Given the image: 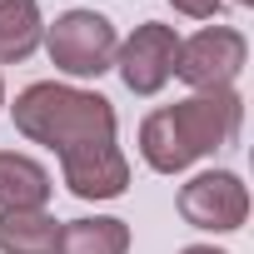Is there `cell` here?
I'll list each match as a JSON object with an SVG mask.
<instances>
[{
  "label": "cell",
  "instance_id": "11",
  "mask_svg": "<svg viewBox=\"0 0 254 254\" xmlns=\"http://www.w3.org/2000/svg\"><path fill=\"white\" fill-rule=\"evenodd\" d=\"M170 5H175L180 15H190V20H209V15L224 5V0H170Z\"/></svg>",
  "mask_w": 254,
  "mask_h": 254
},
{
  "label": "cell",
  "instance_id": "8",
  "mask_svg": "<svg viewBox=\"0 0 254 254\" xmlns=\"http://www.w3.org/2000/svg\"><path fill=\"white\" fill-rule=\"evenodd\" d=\"M60 224L45 209H0V254H55Z\"/></svg>",
  "mask_w": 254,
  "mask_h": 254
},
{
  "label": "cell",
  "instance_id": "7",
  "mask_svg": "<svg viewBox=\"0 0 254 254\" xmlns=\"http://www.w3.org/2000/svg\"><path fill=\"white\" fill-rule=\"evenodd\" d=\"M50 175L30 155L0 150V209H45L50 204Z\"/></svg>",
  "mask_w": 254,
  "mask_h": 254
},
{
  "label": "cell",
  "instance_id": "2",
  "mask_svg": "<svg viewBox=\"0 0 254 254\" xmlns=\"http://www.w3.org/2000/svg\"><path fill=\"white\" fill-rule=\"evenodd\" d=\"M239 120H244V100L234 85L229 90H194L190 100L155 110L140 125V155L150 170L180 175L199 155H214L219 145H229L239 135Z\"/></svg>",
  "mask_w": 254,
  "mask_h": 254
},
{
  "label": "cell",
  "instance_id": "9",
  "mask_svg": "<svg viewBox=\"0 0 254 254\" xmlns=\"http://www.w3.org/2000/svg\"><path fill=\"white\" fill-rule=\"evenodd\" d=\"M125 249H130V224L110 214L70 219L60 224V239H55V254H125Z\"/></svg>",
  "mask_w": 254,
  "mask_h": 254
},
{
  "label": "cell",
  "instance_id": "1",
  "mask_svg": "<svg viewBox=\"0 0 254 254\" xmlns=\"http://www.w3.org/2000/svg\"><path fill=\"white\" fill-rule=\"evenodd\" d=\"M15 130L60 155L65 190L75 199H120L130 185V160L115 145V105L75 85H25L10 105Z\"/></svg>",
  "mask_w": 254,
  "mask_h": 254
},
{
  "label": "cell",
  "instance_id": "13",
  "mask_svg": "<svg viewBox=\"0 0 254 254\" xmlns=\"http://www.w3.org/2000/svg\"><path fill=\"white\" fill-rule=\"evenodd\" d=\"M0 105H5V80H0Z\"/></svg>",
  "mask_w": 254,
  "mask_h": 254
},
{
  "label": "cell",
  "instance_id": "6",
  "mask_svg": "<svg viewBox=\"0 0 254 254\" xmlns=\"http://www.w3.org/2000/svg\"><path fill=\"white\" fill-rule=\"evenodd\" d=\"M175 50H180V35L175 25H135V35L115 50V65H120V80L130 85L135 95H160L175 75Z\"/></svg>",
  "mask_w": 254,
  "mask_h": 254
},
{
  "label": "cell",
  "instance_id": "4",
  "mask_svg": "<svg viewBox=\"0 0 254 254\" xmlns=\"http://www.w3.org/2000/svg\"><path fill=\"white\" fill-rule=\"evenodd\" d=\"M249 60V45L239 30L229 25H204L199 35L180 40L175 50V75L190 85V90H229L234 75L244 70Z\"/></svg>",
  "mask_w": 254,
  "mask_h": 254
},
{
  "label": "cell",
  "instance_id": "14",
  "mask_svg": "<svg viewBox=\"0 0 254 254\" xmlns=\"http://www.w3.org/2000/svg\"><path fill=\"white\" fill-rule=\"evenodd\" d=\"M239 5H254V0H239Z\"/></svg>",
  "mask_w": 254,
  "mask_h": 254
},
{
  "label": "cell",
  "instance_id": "12",
  "mask_svg": "<svg viewBox=\"0 0 254 254\" xmlns=\"http://www.w3.org/2000/svg\"><path fill=\"white\" fill-rule=\"evenodd\" d=\"M180 254H224V249H214V244H190V249H180Z\"/></svg>",
  "mask_w": 254,
  "mask_h": 254
},
{
  "label": "cell",
  "instance_id": "5",
  "mask_svg": "<svg viewBox=\"0 0 254 254\" xmlns=\"http://www.w3.org/2000/svg\"><path fill=\"white\" fill-rule=\"evenodd\" d=\"M180 214L194 224V229H214V234H229L249 219V190L239 175L229 170H204L194 175L185 190H180Z\"/></svg>",
  "mask_w": 254,
  "mask_h": 254
},
{
  "label": "cell",
  "instance_id": "3",
  "mask_svg": "<svg viewBox=\"0 0 254 254\" xmlns=\"http://www.w3.org/2000/svg\"><path fill=\"white\" fill-rule=\"evenodd\" d=\"M45 50L55 60V70L75 75V80H90V75H105L115 65V25L100 15V10H65L50 30H45Z\"/></svg>",
  "mask_w": 254,
  "mask_h": 254
},
{
  "label": "cell",
  "instance_id": "10",
  "mask_svg": "<svg viewBox=\"0 0 254 254\" xmlns=\"http://www.w3.org/2000/svg\"><path fill=\"white\" fill-rule=\"evenodd\" d=\"M45 40L35 0H0V65H20Z\"/></svg>",
  "mask_w": 254,
  "mask_h": 254
}]
</instances>
